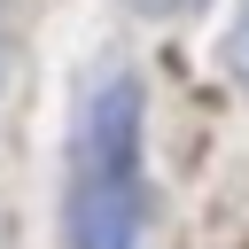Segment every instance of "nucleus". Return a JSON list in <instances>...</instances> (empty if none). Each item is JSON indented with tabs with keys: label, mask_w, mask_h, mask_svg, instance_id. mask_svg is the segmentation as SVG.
I'll use <instances>...</instances> for the list:
<instances>
[{
	"label": "nucleus",
	"mask_w": 249,
	"mask_h": 249,
	"mask_svg": "<svg viewBox=\"0 0 249 249\" xmlns=\"http://www.w3.org/2000/svg\"><path fill=\"white\" fill-rule=\"evenodd\" d=\"M70 249H148V171H140V86L109 78L70 140Z\"/></svg>",
	"instance_id": "f257e3e1"
},
{
	"label": "nucleus",
	"mask_w": 249,
	"mask_h": 249,
	"mask_svg": "<svg viewBox=\"0 0 249 249\" xmlns=\"http://www.w3.org/2000/svg\"><path fill=\"white\" fill-rule=\"evenodd\" d=\"M233 70H241V86H249V0H241V16H233Z\"/></svg>",
	"instance_id": "f03ea898"
}]
</instances>
